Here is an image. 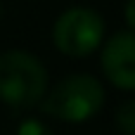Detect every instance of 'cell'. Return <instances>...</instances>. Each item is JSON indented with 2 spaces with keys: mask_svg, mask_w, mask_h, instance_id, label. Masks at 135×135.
Returning <instances> with one entry per match:
<instances>
[{
  "mask_svg": "<svg viewBox=\"0 0 135 135\" xmlns=\"http://www.w3.org/2000/svg\"><path fill=\"white\" fill-rule=\"evenodd\" d=\"M104 76L123 90H135V31L116 33L102 50Z\"/></svg>",
  "mask_w": 135,
  "mask_h": 135,
  "instance_id": "cell-4",
  "label": "cell"
},
{
  "mask_svg": "<svg viewBox=\"0 0 135 135\" xmlns=\"http://www.w3.org/2000/svg\"><path fill=\"white\" fill-rule=\"evenodd\" d=\"M47 90V71L43 62L28 52L9 50L0 55V100L12 109H31L40 104Z\"/></svg>",
  "mask_w": 135,
  "mask_h": 135,
  "instance_id": "cell-1",
  "label": "cell"
},
{
  "mask_svg": "<svg viewBox=\"0 0 135 135\" xmlns=\"http://www.w3.org/2000/svg\"><path fill=\"white\" fill-rule=\"evenodd\" d=\"M126 24L135 31V0H128L126 2Z\"/></svg>",
  "mask_w": 135,
  "mask_h": 135,
  "instance_id": "cell-7",
  "label": "cell"
},
{
  "mask_svg": "<svg viewBox=\"0 0 135 135\" xmlns=\"http://www.w3.org/2000/svg\"><path fill=\"white\" fill-rule=\"evenodd\" d=\"M104 36V19L90 7H69L52 28L55 47L69 57H85L97 50Z\"/></svg>",
  "mask_w": 135,
  "mask_h": 135,
  "instance_id": "cell-3",
  "label": "cell"
},
{
  "mask_svg": "<svg viewBox=\"0 0 135 135\" xmlns=\"http://www.w3.org/2000/svg\"><path fill=\"white\" fill-rule=\"evenodd\" d=\"M114 123L123 135H135V100H126L116 107Z\"/></svg>",
  "mask_w": 135,
  "mask_h": 135,
  "instance_id": "cell-5",
  "label": "cell"
},
{
  "mask_svg": "<svg viewBox=\"0 0 135 135\" xmlns=\"http://www.w3.org/2000/svg\"><path fill=\"white\" fill-rule=\"evenodd\" d=\"M17 135H52V131L40 119H24L17 128Z\"/></svg>",
  "mask_w": 135,
  "mask_h": 135,
  "instance_id": "cell-6",
  "label": "cell"
},
{
  "mask_svg": "<svg viewBox=\"0 0 135 135\" xmlns=\"http://www.w3.org/2000/svg\"><path fill=\"white\" fill-rule=\"evenodd\" d=\"M104 104V88L88 74H76L59 81L47 97L40 100V109L66 123H83L93 119Z\"/></svg>",
  "mask_w": 135,
  "mask_h": 135,
  "instance_id": "cell-2",
  "label": "cell"
}]
</instances>
